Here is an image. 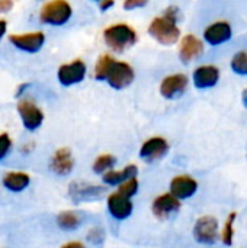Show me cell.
Masks as SVG:
<instances>
[{"mask_svg":"<svg viewBox=\"0 0 247 248\" xmlns=\"http://www.w3.org/2000/svg\"><path fill=\"white\" fill-rule=\"evenodd\" d=\"M16 110L17 115L20 118V122L23 125V128L26 131H36L41 128V125L44 124V112L42 109L32 100L28 97H23L17 102L16 105Z\"/></svg>","mask_w":247,"mask_h":248,"instance_id":"obj_4","label":"cell"},{"mask_svg":"<svg viewBox=\"0 0 247 248\" xmlns=\"http://www.w3.org/2000/svg\"><path fill=\"white\" fill-rule=\"evenodd\" d=\"M218 230H220L218 221L214 217H211V215H204V217L197 219L192 232H194V238L199 244L213 246L220 238Z\"/></svg>","mask_w":247,"mask_h":248,"instance_id":"obj_6","label":"cell"},{"mask_svg":"<svg viewBox=\"0 0 247 248\" xmlns=\"http://www.w3.org/2000/svg\"><path fill=\"white\" fill-rule=\"evenodd\" d=\"M115 6V0H100L99 1V9L102 12H108Z\"/></svg>","mask_w":247,"mask_h":248,"instance_id":"obj_31","label":"cell"},{"mask_svg":"<svg viewBox=\"0 0 247 248\" xmlns=\"http://www.w3.org/2000/svg\"><path fill=\"white\" fill-rule=\"evenodd\" d=\"M179 17H181L179 7L176 6L166 7L160 16H156L150 22L147 28L148 35L162 45L166 46L175 45L181 39V28L178 26Z\"/></svg>","mask_w":247,"mask_h":248,"instance_id":"obj_1","label":"cell"},{"mask_svg":"<svg viewBox=\"0 0 247 248\" xmlns=\"http://www.w3.org/2000/svg\"><path fill=\"white\" fill-rule=\"evenodd\" d=\"M231 70L240 76H247V49L234 54L231 58Z\"/></svg>","mask_w":247,"mask_h":248,"instance_id":"obj_25","label":"cell"},{"mask_svg":"<svg viewBox=\"0 0 247 248\" xmlns=\"http://www.w3.org/2000/svg\"><path fill=\"white\" fill-rule=\"evenodd\" d=\"M33 148H35L33 142H28V144H25V145L20 147V153L22 154H31L33 151Z\"/></svg>","mask_w":247,"mask_h":248,"instance_id":"obj_33","label":"cell"},{"mask_svg":"<svg viewBox=\"0 0 247 248\" xmlns=\"http://www.w3.org/2000/svg\"><path fill=\"white\" fill-rule=\"evenodd\" d=\"M189 84V78L182 74V73H176V74H170L167 77H165L160 83V94L165 99L173 100L181 97Z\"/></svg>","mask_w":247,"mask_h":248,"instance_id":"obj_12","label":"cell"},{"mask_svg":"<svg viewBox=\"0 0 247 248\" xmlns=\"http://www.w3.org/2000/svg\"><path fill=\"white\" fill-rule=\"evenodd\" d=\"M192 80L197 89H211L220 80V68L217 65H199L192 74Z\"/></svg>","mask_w":247,"mask_h":248,"instance_id":"obj_17","label":"cell"},{"mask_svg":"<svg viewBox=\"0 0 247 248\" xmlns=\"http://www.w3.org/2000/svg\"><path fill=\"white\" fill-rule=\"evenodd\" d=\"M115 61L116 60L111 54H102L98 58V61L95 64V68H93V77H95V80H98V81H106V78H108V76H109V73H111Z\"/></svg>","mask_w":247,"mask_h":248,"instance_id":"obj_21","label":"cell"},{"mask_svg":"<svg viewBox=\"0 0 247 248\" xmlns=\"http://www.w3.org/2000/svg\"><path fill=\"white\" fill-rule=\"evenodd\" d=\"M242 99H243V103L247 106V87L245 89V92H243V96H242Z\"/></svg>","mask_w":247,"mask_h":248,"instance_id":"obj_35","label":"cell"},{"mask_svg":"<svg viewBox=\"0 0 247 248\" xmlns=\"http://www.w3.org/2000/svg\"><path fill=\"white\" fill-rule=\"evenodd\" d=\"M87 74V65L83 60L77 58L70 62H66L57 70V80L64 87H71L80 84Z\"/></svg>","mask_w":247,"mask_h":248,"instance_id":"obj_5","label":"cell"},{"mask_svg":"<svg viewBox=\"0 0 247 248\" xmlns=\"http://www.w3.org/2000/svg\"><path fill=\"white\" fill-rule=\"evenodd\" d=\"M95 1H100V0H95Z\"/></svg>","mask_w":247,"mask_h":248,"instance_id":"obj_36","label":"cell"},{"mask_svg":"<svg viewBox=\"0 0 247 248\" xmlns=\"http://www.w3.org/2000/svg\"><path fill=\"white\" fill-rule=\"evenodd\" d=\"M204 54V42L194 33H188L179 39V58L182 62L189 64Z\"/></svg>","mask_w":247,"mask_h":248,"instance_id":"obj_14","label":"cell"},{"mask_svg":"<svg viewBox=\"0 0 247 248\" xmlns=\"http://www.w3.org/2000/svg\"><path fill=\"white\" fill-rule=\"evenodd\" d=\"M6 32H7V22L4 19H0V41L3 39Z\"/></svg>","mask_w":247,"mask_h":248,"instance_id":"obj_34","label":"cell"},{"mask_svg":"<svg viewBox=\"0 0 247 248\" xmlns=\"http://www.w3.org/2000/svg\"><path fill=\"white\" fill-rule=\"evenodd\" d=\"M60 248H86V246L82 241H68Z\"/></svg>","mask_w":247,"mask_h":248,"instance_id":"obj_32","label":"cell"},{"mask_svg":"<svg viewBox=\"0 0 247 248\" xmlns=\"http://www.w3.org/2000/svg\"><path fill=\"white\" fill-rule=\"evenodd\" d=\"M106 208L109 215L116 221H125L132 215L134 203L131 198L121 195L119 192H114L106 198Z\"/></svg>","mask_w":247,"mask_h":248,"instance_id":"obj_10","label":"cell"},{"mask_svg":"<svg viewBox=\"0 0 247 248\" xmlns=\"http://www.w3.org/2000/svg\"><path fill=\"white\" fill-rule=\"evenodd\" d=\"M134 78H135V71L132 65L128 64L127 61L116 60L106 78V83L115 90H124L132 84Z\"/></svg>","mask_w":247,"mask_h":248,"instance_id":"obj_9","label":"cell"},{"mask_svg":"<svg viewBox=\"0 0 247 248\" xmlns=\"http://www.w3.org/2000/svg\"><path fill=\"white\" fill-rule=\"evenodd\" d=\"M236 212H231L224 224L223 232H221V240L226 246L233 244V237H234V221H236Z\"/></svg>","mask_w":247,"mask_h":248,"instance_id":"obj_26","label":"cell"},{"mask_svg":"<svg viewBox=\"0 0 247 248\" xmlns=\"http://www.w3.org/2000/svg\"><path fill=\"white\" fill-rule=\"evenodd\" d=\"M148 0H124L122 1V9L127 12L135 10V9H141L144 6H147Z\"/></svg>","mask_w":247,"mask_h":248,"instance_id":"obj_28","label":"cell"},{"mask_svg":"<svg viewBox=\"0 0 247 248\" xmlns=\"http://www.w3.org/2000/svg\"><path fill=\"white\" fill-rule=\"evenodd\" d=\"M170 193L178 198L179 201H185V199H189L192 198L197 190H198V182L192 177V176H188V174H179V176H175L170 182Z\"/></svg>","mask_w":247,"mask_h":248,"instance_id":"obj_16","label":"cell"},{"mask_svg":"<svg viewBox=\"0 0 247 248\" xmlns=\"http://www.w3.org/2000/svg\"><path fill=\"white\" fill-rule=\"evenodd\" d=\"M169 153V142L163 137H151L146 140L140 148V158L146 163H154Z\"/></svg>","mask_w":247,"mask_h":248,"instance_id":"obj_13","label":"cell"},{"mask_svg":"<svg viewBox=\"0 0 247 248\" xmlns=\"http://www.w3.org/2000/svg\"><path fill=\"white\" fill-rule=\"evenodd\" d=\"M182 203L178 198H175L170 192L169 193H162L159 195L153 203H151V212L153 215L160 219V221H166L167 218H170L172 215H175L176 212H179Z\"/></svg>","mask_w":247,"mask_h":248,"instance_id":"obj_11","label":"cell"},{"mask_svg":"<svg viewBox=\"0 0 247 248\" xmlns=\"http://www.w3.org/2000/svg\"><path fill=\"white\" fill-rule=\"evenodd\" d=\"M231 26L229 22L226 20H218V22H214L211 23L205 31H204V39L207 44L213 45V46H217V45H221L224 42H227L230 38H231Z\"/></svg>","mask_w":247,"mask_h":248,"instance_id":"obj_18","label":"cell"},{"mask_svg":"<svg viewBox=\"0 0 247 248\" xmlns=\"http://www.w3.org/2000/svg\"><path fill=\"white\" fill-rule=\"evenodd\" d=\"M87 240L93 244H99L103 241V232L100 228H92L90 232L87 234Z\"/></svg>","mask_w":247,"mask_h":248,"instance_id":"obj_29","label":"cell"},{"mask_svg":"<svg viewBox=\"0 0 247 248\" xmlns=\"http://www.w3.org/2000/svg\"><path fill=\"white\" fill-rule=\"evenodd\" d=\"M138 189H140V182H138V179H137V177H131V179L122 182V183L118 186V190H116V192H119L121 195H124V196L132 199V196H135V195L138 193Z\"/></svg>","mask_w":247,"mask_h":248,"instance_id":"obj_24","label":"cell"},{"mask_svg":"<svg viewBox=\"0 0 247 248\" xmlns=\"http://www.w3.org/2000/svg\"><path fill=\"white\" fill-rule=\"evenodd\" d=\"M1 185L12 193H20L29 187L31 176L25 171H7L1 179Z\"/></svg>","mask_w":247,"mask_h":248,"instance_id":"obj_19","label":"cell"},{"mask_svg":"<svg viewBox=\"0 0 247 248\" xmlns=\"http://www.w3.org/2000/svg\"><path fill=\"white\" fill-rule=\"evenodd\" d=\"M116 163H118V160H116V157H115L114 154H100V155L93 161L92 170H93V173L102 176V174H105V173L114 170L115 166H116Z\"/></svg>","mask_w":247,"mask_h":248,"instance_id":"obj_23","label":"cell"},{"mask_svg":"<svg viewBox=\"0 0 247 248\" xmlns=\"http://www.w3.org/2000/svg\"><path fill=\"white\" fill-rule=\"evenodd\" d=\"M49 170L57 176H68L74 170V157L71 150L67 147L55 150L49 161Z\"/></svg>","mask_w":247,"mask_h":248,"instance_id":"obj_15","label":"cell"},{"mask_svg":"<svg viewBox=\"0 0 247 248\" xmlns=\"http://www.w3.org/2000/svg\"><path fill=\"white\" fill-rule=\"evenodd\" d=\"M15 6L13 0H0V13H9Z\"/></svg>","mask_w":247,"mask_h":248,"instance_id":"obj_30","label":"cell"},{"mask_svg":"<svg viewBox=\"0 0 247 248\" xmlns=\"http://www.w3.org/2000/svg\"><path fill=\"white\" fill-rule=\"evenodd\" d=\"M73 16V7L67 0H48L39 9V22L49 26H63Z\"/></svg>","mask_w":247,"mask_h":248,"instance_id":"obj_3","label":"cell"},{"mask_svg":"<svg viewBox=\"0 0 247 248\" xmlns=\"http://www.w3.org/2000/svg\"><path fill=\"white\" fill-rule=\"evenodd\" d=\"M13 147V140L7 132L0 134V161H3L12 151Z\"/></svg>","mask_w":247,"mask_h":248,"instance_id":"obj_27","label":"cell"},{"mask_svg":"<svg viewBox=\"0 0 247 248\" xmlns=\"http://www.w3.org/2000/svg\"><path fill=\"white\" fill-rule=\"evenodd\" d=\"M102 38L105 45L112 52H124L128 48H132L138 41L137 31L124 22H116L106 26L102 32Z\"/></svg>","mask_w":247,"mask_h":248,"instance_id":"obj_2","label":"cell"},{"mask_svg":"<svg viewBox=\"0 0 247 248\" xmlns=\"http://www.w3.org/2000/svg\"><path fill=\"white\" fill-rule=\"evenodd\" d=\"M9 42L19 51L35 54L38 52L45 44V33L42 31H32V32H22V33H10Z\"/></svg>","mask_w":247,"mask_h":248,"instance_id":"obj_7","label":"cell"},{"mask_svg":"<svg viewBox=\"0 0 247 248\" xmlns=\"http://www.w3.org/2000/svg\"><path fill=\"white\" fill-rule=\"evenodd\" d=\"M82 215L74 211H63L57 217V225L63 231H74L82 225Z\"/></svg>","mask_w":247,"mask_h":248,"instance_id":"obj_22","label":"cell"},{"mask_svg":"<svg viewBox=\"0 0 247 248\" xmlns=\"http://www.w3.org/2000/svg\"><path fill=\"white\" fill-rule=\"evenodd\" d=\"M138 176V167L135 164H128L125 167H122L121 170H111L105 174H102V182L106 186H119L122 182L131 179V177H137Z\"/></svg>","mask_w":247,"mask_h":248,"instance_id":"obj_20","label":"cell"},{"mask_svg":"<svg viewBox=\"0 0 247 248\" xmlns=\"http://www.w3.org/2000/svg\"><path fill=\"white\" fill-rule=\"evenodd\" d=\"M105 193H106L105 186L90 185L84 182H73L68 186V196L74 203L98 201V199H102Z\"/></svg>","mask_w":247,"mask_h":248,"instance_id":"obj_8","label":"cell"}]
</instances>
